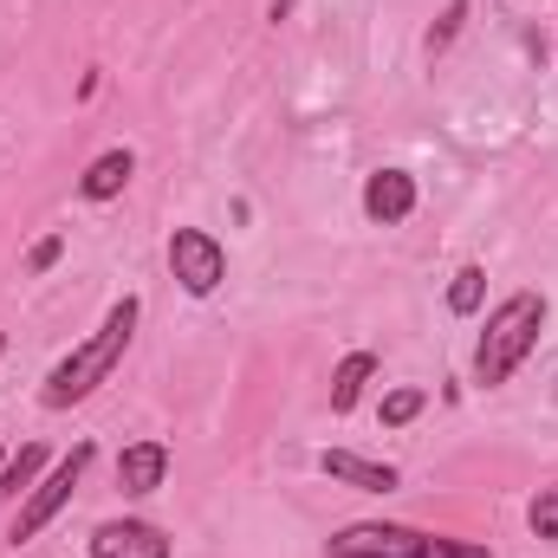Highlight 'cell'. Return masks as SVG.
Masks as SVG:
<instances>
[{"label": "cell", "instance_id": "cell-18", "mask_svg": "<svg viewBox=\"0 0 558 558\" xmlns=\"http://www.w3.org/2000/svg\"><path fill=\"white\" fill-rule=\"evenodd\" d=\"M0 468H7V461H0Z\"/></svg>", "mask_w": 558, "mask_h": 558}, {"label": "cell", "instance_id": "cell-15", "mask_svg": "<svg viewBox=\"0 0 558 558\" xmlns=\"http://www.w3.org/2000/svg\"><path fill=\"white\" fill-rule=\"evenodd\" d=\"M422 403H428L422 390H390V397H384V422H390V428H403V422L422 416Z\"/></svg>", "mask_w": 558, "mask_h": 558}, {"label": "cell", "instance_id": "cell-6", "mask_svg": "<svg viewBox=\"0 0 558 558\" xmlns=\"http://www.w3.org/2000/svg\"><path fill=\"white\" fill-rule=\"evenodd\" d=\"M92 558H169V539L143 520H111L92 533Z\"/></svg>", "mask_w": 558, "mask_h": 558}, {"label": "cell", "instance_id": "cell-16", "mask_svg": "<svg viewBox=\"0 0 558 558\" xmlns=\"http://www.w3.org/2000/svg\"><path fill=\"white\" fill-rule=\"evenodd\" d=\"M461 13H468V7H461V0H454V7H448V13H441V26H435V39H428V46H448V39H454V26H461Z\"/></svg>", "mask_w": 558, "mask_h": 558}, {"label": "cell", "instance_id": "cell-11", "mask_svg": "<svg viewBox=\"0 0 558 558\" xmlns=\"http://www.w3.org/2000/svg\"><path fill=\"white\" fill-rule=\"evenodd\" d=\"M371 377H377V357H371V351H351V357L338 364V377H331V410H338V416L357 410V397H364Z\"/></svg>", "mask_w": 558, "mask_h": 558}, {"label": "cell", "instance_id": "cell-8", "mask_svg": "<svg viewBox=\"0 0 558 558\" xmlns=\"http://www.w3.org/2000/svg\"><path fill=\"white\" fill-rule=\"evenodd\" d=\"M318 468H325L331 481H344V487H364V494H390V487H397V468L364 461V454H351V448H325Z\"/></svg>", "mask_w": 558, "mask_h": 558}, {"label": "cell", "instance_id": "cell-2", "mask_svg": "<svg viewBox=\"0 0 558 558\" xmlns=\"http://www.w3.org/2000/svg\"><path fill=\"white\" fill-rule=\"evenodd\" d=\"M539 325H546V299L539 292H513V299H500L494 305V318H487V331H481V351H474V384H507L520 364H526V351L539 344Z\"/></svg>", "mask_w": 558, "mask_h": 558}, {"label": "cell", "instance_id": "cell-4", "mask_svg": "<svg viewBox=\"0 0 558 558\" xmlns=\"http://www.w3.org/2000/svg\"><path fill=\"white\" fill-rule=\"evenodd\" d=\"M169 274L182 279V292L208 299V292L228 279V254H221L215 234H202V228H175V234H169Z\"/></svg>", "mask_w": 558, "mask_h": 558}, {"label": "cell", "instance_id": "cell-17", "mask_svg": "<svg viewBox=\"0 0 558 558\" xmlns=\"http://www.w3.org/2000/svg\"><path fill=\"white\" fill-rule=\"evenodd\" d=\"M59 254H65V241H39V247H33V274H46Z\"/></svg>", "mask_w": 558, "mask_h": 558}, {"label": "cell", "instance_id": "cell-9", "mask_svg": "<svg viewBox=\"0 0 558 558\" xmlns=\"http://www.w3.org/2000/svg\"><path fill=\"white\" fill-rule=\"evenodd\" d=\"M162 474H169V448L162 441H137V448L118 454V487L124 494H156Z\"/></svg>", "mask_w": 558, "mask_h": 558}, {"label": "cell", "instance_id": "cell-14", "mask_svg": "<svg viewBox=\"0 0 558 558\" xmlns=\"http://www.w3.org/2000/svg\"><path fill=\"white\" fill-rule=\"evenodd\" d=\"M526 520H533V533H539V539H558V481L533 494V513H526Z\"/></svg>", "mask_w": 558, "mask_h": 558}, {"label": "cell", "instance_id": "cell-7", "mask_svg": "<svg viewBox=\"0 0 558 558\" xmlns=\"http://www.w3.org/2000/svg\"><path fill=\"white\" fill-rule=\"evenodd\" d=\"M410 208H416V175H403V169H377V175L364 182V215H371V221L397 228V221H410Z\"/></svg>", "mask_w": 558, "mask_h": 558}, {"label": "cell", "instance_id": "cell-5", "mask_svg": "<svg viewBox=\"0 0 558 558\" xmlns=\"http://www.w3.org/2000/svg\"><path fill=\"white\" fill-rule=\"evenodd\" d=\"M85 468H92V441H78V448H72V454L39 481V487H33V500H26V507H20V520H13V539H33V533H39V526L72 500V487H78V474H85Z\"/></svg>", "mask_w": 558, "mask_h": 558}, {"label": "cell", "instance_id": "cell-10", "mask_svg": "<svg viewBox=\"0 0 558 558\" xmlns=\"http://www.w3.org/2000/svg\"><path fill=\"white\" fill-rule=\"evenodd\" d=\"M131 175H137V156H131V149H105V156L78 175V195H85V202H111V195H124Z\"/></svg>", "mask_w": 558, "mask_h": 558}, {"label": "cell", "instance_id": "cell-1", "mask_svg": "<svg viewBox=\"0 0 558 558\" xmlns=\"http://www.w3.org/2000/svg\"><path fill=\"white\" fill-rule=\"evenodd\" d=\"M137 318H143L137 299H118V305H111V318L98 325V338H85V344H78V351L46 377V410H72V403H85V397L118 371V357H124V344H131Z\"/></svg>", "mask_w": 558, "mask_h": 558}, {"label": "cell", "instance_id": "cell-3", "mask_svg": "<svg viewBox=\"0 0 558 558\" xmlns=\"http://www.w3.org/2000/svg\"><path fill=\"white\" fill-rule=\"evenodd\" d=\"M331 558H487V546L435 539L416 526H344L331 533Z\"/></svg>", "mask_w": 558, "mask_h": 558}, {"label": "cell", "instance_id": "cell-13", "mask_svg": "<svg viewBox=\"0 0 558 558\" xmlns=\"http://www.w3.org/2000/svg\"><path fill=\"white\" fill-rule=\"evenodd\" d=\"M39 461H46L39 448H20V454H13V461L0 468V494H20V487H26V481L39 474Z\"/></svg>", "mask_w": 558, "mask_h": 558}, {"label": "cell", "instance_id": "cell-12", "mask_svg": "<svg viewBox=\"0 0 558 558\" xmlns=\"http://www.w3.org/2000/svg\"><path fill=\"white\" fill-rule=\"evenodd\" d=\"M481 299H487V274H481V267H461L454 286H448V312L468 318V312H481Z\"/></svg>", "mask_w": 558, "mask_h": 558}]
</instances>
